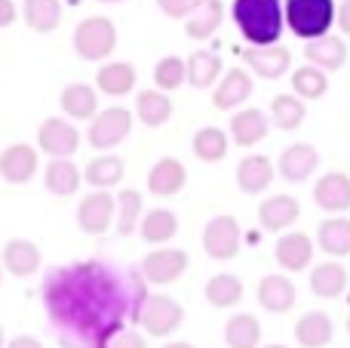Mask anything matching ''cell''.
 <instances>
[{
    "label": "cell",
    "mask_w": 350,
    "mask_h": 348,
    "mask_svg": "<svg viewBox=\"0 0 350 348\" xmlns=\"http://www.w3.org/2000/svg\"><path fill=\"white\" fill-rule=\"evenodd\" d=\"M123 176H126V164L117 154L92 158L83 170V182H90L92 188H114V185H120Z\"/></svg>",
    "instance_id": "36"
},
{
    "label": "cell",
    "mask_w": 350,
    "mask_h": 348,
    "mask_svg": "<svg viewBox=\"0 0 350 348\" xmlns=\"http://www.w3.org/2000/svg\"><path fill=\"white\" fill-rule=\"evenodd\" d=\"M37 166H40V154L37 148L25 145V142H16V145H6L0 151V176L10 185H25L34 179Z\"/></svg>",
    "instance_id": "11"
},
{
    "label": "cell",
    "mask_w": 350,
    "mask_h": 348,
    "mask_svg": "<svg viewBox=\"0 0 350 348\" xmlns=\"http://www.w3.org/2000/svg\"><path fill=\"white\" fill-rule=\"evenodd\" d=\"M111 348H148V339L142 336L139 330H126V327H123V330L111 339Z\"/></svg>",
    "instance_id": "44"
},
{
    "label": "cell",
    "mask_w": 350,
    "mask_h": 348,
    "mask_svg": "<svg viewBox=\"0 0 350 348\" xmlns=\"http://www.w3.org/2000/svg\"><path fill=\"white\" fill-rule=\"evenodd\" d=\"M6 348H43V343L40 339H34V336H16Z\"/></svg>",
    "instance_id": "47"
},
{
    "label": "cell",
    "mask_w": 350,
    "mask_h": 348,
    "mask_svg": "<svg viewBox=\"0 0 350 348\" xmlns=\"http://www.w3.org/2000/svg\"><path fill=\"white\" fill-rule=\"evenodd\" d=\"M292 92L301 96L304 102H314L323 99L329 92V74L317 65H301L292 71Z\"/></svg>",
    "instance_id": "40"
},
{
    "label": "cell",
    "mask_w": 350,
    "mask_h": 348,
    "mask_svg": "<svg viewBox=\"0 0 350 348\" xmlns=\"http://www.w3.org/2000/svg\"><path fill=\"white\" fill-rule=\"evenodd\" d=\"M286 12V28L301 40H314L332 31L335 18H338V6L335 0H283Z\"/></svg>",
    "instance_id": "3"
},
{
    "label": "cell",
    "mask_w": 350,
    "mask_h": 348,
    "mask_svg": "<svg viewBox=\"0 0 350 348\" xmlns=\"http://www.w3.org/2000/svg\"><path fill=\"white\" fill-rule=\"evenodd\" d=\"M304 59H308L310 65L323 68L326 74H332V71H338V68H345L347 43L341 40V37H335V34L314 37V40H308V47H304Z\"/></svg>",
    "instance_id": "23"
},
{
    "label": "cell",
    "mask_w": 350,
    "mask_h": 348,
    "mask_svg": "<svg viewBox=\"0 0 350 348\" xmlns=\"http://www.w3.org/2000/svg\"><path fill=\"white\" fill-rule=\"evenodd\" d=\"M135 65L133 62H105L96 74V86L105 96H126V92L135 90Z\"/></svg>",
    "instance_id": "28"
},
{
    "label": "cell",
    "mask_w": 350,
    "mask_h": 348,
    "mask_svg": "<svg viewBox=\"0 0 350 348\" xmlns=\"http://www.w3.org/2000/svg\"><path fill=\"white\" fill-rule=\"evenodd\" d=\"M267 129H271V117L261 108H240L230 117V139L240 148H252L265 142Z\"/></svg>",
    "instance_id": "20"
},
{
    "label": "cell",
    "mask_w": 350,
    "mask_h": 348,
    "mask_svg": "<svg viewBox=\"0 0 350 348\" xmlns=\"http://www.w3.org/2000/svg\"><path fill=\"white\" fill-rule=\"evenodd\" d=\"M224 343L228 348H258L261 345V321L243 312L224 324Z\"/></svg>",
    "instance_id": "39"
},
{
    "label": "cell",
    "mask_w": 350,
    "mask_h": 348,
    "mask_svg": "<svg viewBox=\"0 0 350 348\" xmlns=\"http://www.w3.org/2000/svg\"><path fill=\"white\" fill-rule=\"evenodd\" d=\"M117 222V195H108L105 188H96L92 195H86L77 207V225L80 232L102 238L114 228Z\"/></svg>",
    "instance_id": "7"
},
{
    "label": "cell",
    "mask_w": 350,
    "mask_h": 348,
    "mask_svg": "<svg viewBox=\"0 0 350 348\" xmlns=\"http://www.w3.org/2000/svg\"><path fill=\"white\" fill-rule=\"evenodd\" d=\"M203 293L212 308H234L243 299V281L237 275H230V271H218V275H212L206 281Z\"/></svg>",
    "instance_id": "35"
},
{
    "label": "cell",
    "mask_w": 350,
    "mask_h": 348,
    "mask_svg": "<svg viewBox=\"0 0 350 348\" xmlns=\"http://www.w3.org/2000/svg\"><path fill=\"white\" fill-rule=\"evenodd\" d=\"M317 247H320L329 259L350 256V219L335 216V219L320 222V228H317Z\"/></svg>",
    "instance_id": "30"
},
{
    "label": "cell",
    "mask_w": 350,
    "mask_h": 348,
    "mask_svg": "<svg viewBox=\"0 0 350 348\" xmlns=\"http://www.w3.org/2000/svg\"><path fill=\"white\" fill-rule=\"evenodd\" d=\"M243 62H246L249 71L258 74V77L280 80L283 74H289L292 53L286 47H277V43H271V47H249V49H243Z\"/></svg>",
    "instance_id": "14"
},
{
    "label": "cell",
    "mask_w": 350,
    "mask_h": 348,
    "mask_svg": "<svg viewBox=\"0 0 350 348\" xmlns=\"http://www.w3.org/2000/svg\"><path fill=\"white\" fill-rule=\"evenodd\" d=\"M139 228H142V238H145L148 244H157V247L170 244L175 234H178V216L166 207H154L142 216Z\"/></svg>",
    "instance_id": "34"
},
{
    "label": "cell",
    "mask_w": 350,
    "mask_h": 348,
    "mask_svg": "<svg viewBox=\"0 0 350 348\" xmlns=\"http://www.w3.org/2000/svg\"><path fill=\"white\" fill-rule=\"evenodd\" d=\"M335 339V324L329 314L308 312L295 321V343L301 348H326Z\"/></svg>",
    "instance_id": "26"
},
{
    "label": "cell",
    "mask_w": 350,
    "mask_h": 348,
    "mask_svg": "<svg viewBox=\"0 0 350 348\" xmlns=\"http://www.w3.org/2000/svg\"><path fill=\"white\" fill-rule=\"evenodd\" d=\"M191 148H193V158L203 160V164H218V160L228 158V148H230V139L224 129L218 127H203L193 133L191 139Z\"/></svg>",
    "instance_id": "37"
},
{
    "label": "cell",
    "mask_w": 350,
    "mask_h": 348,
    "mask_svg": "<svg viewBox=\"0 0 350 348\" xmlns=\"http://www.w3.org/2000/svg\"><path fill=\"white\" fill-rule=\"evenodd\" d=\"M304 117H308V105L295 92H280V96L271 99V123L283 133L298 129L304 123Z\"/></svg>",
    "instance_id": "31"
},
{
    "label": "cell",
    "mask_w": 350,
    "mask_h": 348,
    "mask_svg": "<svg viewBox=\"0 0 350 348\" xmlns=\"http://www.w3.org/2000/svg\"><path fill=\"white\" fill-rule=\"evenodd\" d=\"M59 105L71 121H92L98 114V92L90 84H71L62 90Z\"/></svg>",
    "instance_id": "27"
},
{
    "label": "cell",
    "mask_w": 350,
    "mask_h": 348,
    "mask_svg": "<svg viewBox=\"0 0 350 348\" xmlns=\"http://www.w3.org/2000/svg\"><path fill=\"white\" fill-rule=\"evenodd\" d=\"M255 296H258V306L265 308V312L271 314H286L295 308V284L289 281L286 275H265L258 281V290H255Z\"/></svg>",
    "instance_id": "17"
},
{
    "label": "cell",
    "mask_w": 350,
    "mask_h": 348,
    "mask_svg": "<svg viewBox=\"0 0 350 348\" xmlns=\"http://www.w3.org/2000/svg\"><path fill=\"white\" fill-rule=\"evenodd\" d=\"M37 148L49 158H74L80 148V129L65 117H46L37 127Z\"/></svg>",
    "instance_id": "10"
},
{
    "label": "cell",
    "mask_w": 350,
    "mask_h": 348,
    "mask_svg": "<svg viewBox=\"0 0 350 348\" xmlns=\"http://www.w3.org/2000/svg\"><path fill=\"white\" fill-rule=\"evenodd\" d=\"M265 348H289V345H280V343H273V345H265Z\"/></svg>",
    "instance_id": "50"
},
{
    "label": "cell",
    "mask_w": 350,
    "mask_h": 348,
    "mask_svg": "<svg viewBox=\"0 0 350 348\" xmlns=\"http://www.w3.org/2000/svg\"><path fill=\"white\" fill-rule=\"evenodd\" d=\"M335 25L341 28V34L350 37V0H345V3L338 6V18H335Z\"/></svg>",
    "instance_id": "46"
},
{
    "label": "cell",
    "mask_w": 350,
    "mask_h": 348,
    "mask_svg": "<svg viewBox=\"0 0 350 348\" xmlns=\"http://www.w3.org/2000/svg\"><path fill=\"white\" fill-rule=\"evenodd\" d=\"M314 238L304 232H283L277 240V247H273V256H277V265L283 271H304L310 262H314Z\"/></svg>",
    "instance_id": "12"
},
{
    "label": "cell",
    "mask_w": 350,
    "mask_h": 348,
    "mask_svg": "<svg viewBox=\"0 0 350 348\" xmlns=\"http://www.w3.org/2000/svg\"><path fill=\"white\" fill-rule=\"evenodd\" d=\"M145 290L133 277V287L120 271L105 265L102 259L59 265L43 281V306L62 333L65 343L83 348H111V339L123 330L126 314L139 324Z\"/></svg>",
    "instance_id": "1"
},
{
    "label": "cell",
    "mask_w": 350,
    "mask_h": 348,
    "mask_svg": "<svg viewBox=\"0 0 350 348\" xmlns=\"http://www.w3.org/2000/svg\"><path fill=\"white\" fill-rule=\"evenodd\" d=\"M221 68L224 65L215 53H209V49H193V53L187 55V84H191L193 90H209V86L218 84Z\"/></svg>",
    "instance_id": "33"
},
{
    "label": "cell",
    "mask_w": 350,
    "mask_h": 348,
    "mask_svg": "<svg viewBox=\"0 0 350 348\" xmlns=\"http://www.w3.org/2000/svg\"><path fill=\"white\" fill-rule=\"evenodd\" d=\"M135 114H139V121L145 127L157 129L163 123H170V117L175 114V105L163 90H142L135 96Z\"/></svg>",
    "instance_id": "29"
},
{
    "label": "cell",
    "mask_w": 350,
    "mask_h": 348,
    "mask_svg": "<svg viewBox=\"0 0 350 348\" xmlns=\"http://www.w3.org/2000/svg\"><path fill=\"white\" fill-rule=\"evenodd\" d=\"M243 244V232H240V222L234 216H212L203 228V250L209 259L215 262H228L240 253Z\"/></svg>",
    "instance_id": "8"
},
{
    "label": "cell",
    "mask_w": 350,
    "mask_h": 348,
    "mask_svg": "<svg viewBox=\"0 0 350 348\" xmlns=\"http://www.w3.org/2000/svg\"><path fill=\"white\" fill-rule=\"evenodd\" d=\"M0 262H3V271H10L12 277H31L40 271V247L34 244V240H10V244L3 247V256H0Z\"/></svg>",
    "instance_id": "21"
},
{
    "label": "cell",
    "mask_w": 350,
    "mask_h": 348,
    "mask_svg": "<svg viewBox=\"0 0 350 348\" xmlns=\"http://www.w3.org/2000/svg\"><path fill=\"white\" fill-rule=\"evenodd\" d=\"M139 324L145 327V333L148 336H154V339L172 336V333L185 324V308H181V302H175L172 296L154 293V296H148V299L142 302Z\"/></svg>",
    "instance_id": "5"
},
{
    "label": "cell",
    "mask_w": 350,
    "mask_h": 348,
    "mask_svg": "<svg viewBox=\"0 0 350 348\" xmlns=\"http://www.w3.org/2000/svg\"><path fill=\"white\" fill-rule=\"evenodd\" d=\"M224 22V3L221 0H197L193 12L185 18V34L191 40H209Z\"/></svg>",
    "instance_id": "24"
},
{
    "label": "cell",
    "mask_w": 350,
    "mask_h": 348,
    "mask_svg": "<svg viewBox=\"0 0 350 348\" xmlns=\"http://www.w3.org/2000/svg\"><path fill=\"white\" fill-rule=\"evenodd\" d=\"M317 166H320V151L314 145H308V142H295V145H289L280 154L277 170L286 182L298 185V182H308L317 173Z\"/></svg>",
    "instance_id": "15"
},
{
    "label": "cell",
    "mask_w": 350,
    "mask_h": 348,
    "mask_svg": "<svg viewBox=\"0 0 350 348\" xmlns=\"http://www.w3.org/2000/svg\"><path fill=\"white\" fill-rule=\"evenodd\" d=\"M252 96V77L243 68H230V71L221 74L215 92H212V105L218 111H237L246 99Z\"/></svg>",
    "instance_id": "19"
},
{
    "label": "cell",
    "mask_w": 350,
    "mask_h": 348,
    "mask_svg": "<svg viewBox=\"0 0 350 348\" xmlns=\"http://www.w3.org/2000/svg\"><path fill=\"white\" fill-rule=\"evenodd\" d=\"M298 216H301V203L292 195H271L258 203V225L265 232H273V234L289 232L298 222Z\"/></svg>",
    "instance_id": "13"
},
{
    "label": "cell",
    "mask_w": 350,
    "mask_h": 348,
    "mask_svg": "<svg viewBox=\"0 0 350 348\" xmlns=\"http://www.w3.org/2000/svg\"><path fill=\"white\" fill-rule=\"evenodd\" d=\"M0 348H6V336H3V327H0Z\"/></svg>",
    "instance_id": "49"
},
{
    "label": "cell",
    "mask_w": 350,
    "mask_h": 348,
    "mask_svg": "<svg viewBox=\"0 0 350 348\" xmlns=\"http://www.w3.org/2000/svg\"><path fill=\"white\" fill-rule=\"evenodd\" d=\"M230 18L237 31L246 37L252 47H271L280 43V34L286 28L283 0H234L230 3Z\"/></svg>",
    "instance_id": "2"
},
{
    "label": "cell",
    "mask_w": 350,
    "mask_h": 348,
    "mask_svg": "<svg viewBox=\"0 0 350 348\" xmlns=\"http://www.w3.org/2000/svg\"><path fill=\"white\" fill-rule=\"evenodd\" d=\"M157 6L170 18H187L193 12V6H197V0H157Z\"/></svg>",
    "instance_id": "43"
},
{
    "label": "cell",
    "mask_w": 350,
    "mask_h": 348,
    "mask_svg": "<svg viewBox=\"0 0 350 348\" xmlns=\"http://www.w3.org/2000/svg\"><path fill=\"white\" fill-rule=\"evenodd\" d=\"M191 265V256L185 250H175V247H157L142 259V277L154 287H166L175 284Z\"/></svg>",
    "instance_id": "9"
},
{
    "label": "cell",
    "mask_w": 350,
    "mask_h": 348,
    "mask_svg": "<svg viewBox=\"0 0 350 348\" xmlns=\"http://www.w3.org/2000/svg\"><path fill=\"white\" fill-rule=\"evenodd\" d=\"M347 333H350V314H347Z\"/></svg>",
    "instance_id": "53"
},
{
    "label": "cell",
    "mask_w": 350,
    "mask_h": 348,
    "mask_svg": "<svg viewBox=\"0 0 350 348\" xmlns=\"http://www.w3.org/2000/svg\"><path fill=\"white\" fill-rule=\"evenodd\" d=\"M273 176H277V166H273V160L267 154H246L237 164V185H240L243 195H261V191H267Z\"/></svg>",
    "instance_id": "18"
},
{
    "label": "cell",
    "mask_w": 350,
    "mask_h": 348,
    "mask_svg": "<svg viewBox=\"0 0 350 348\" xmlns=\"http://www.w3.org/2000/svg\"><path fill=\"white\" fill-rule=\"evenodd\" d=\"M16 18H18L16 0H0V28H10Z\"/></svg>",
    "instance_id": "45"
},
{
    "label": "cell",
    "mask_w": 350,
    "mask_h": 348,
    "mask_svg": "<svg viewBox=\"0 0 350 348\" xmlns=\"http://www.w3.org/2000/svg\"><path fill=\"white\" fill-rule=\"evenodd\" d=\"M314 203L326 213H347L350 210V176L347 173H323L314 182Z\"/></svg>",
    "instance_id": "16"
},
{
    "label": "cell",
    "mask_w": 350,
    "mask_h": 348,
    "mask_svg": "<svg viewBox=\"0 0 350 348\" xmlns=\"http://www.w3.org/2000/svg\"><path fill=\"white\" fill-rule=\"evenodd\" d=\"M74 49L83 62H105L117 49V25L108 16H86L74 28Z\"/></svg>",
    "instance_id": "4"
},
{
    "label": "cell",
    "mask_w": 350,
    "mask_h": 348,
    "mask_svg": "<svg viewBox=\"0 0 350 348\" xmlns=\"http://www.w3.org/2000/svg\"><path fill=\"white\" fill-rule=\"evenodd\" d=\"M142 207H145V201H142V195L135 188H123L120 195H117V234L120 238H129V234L139 228L142 222Z\"/></svg>",
    "instance_id": "41"
},
{
    "label": "cell",
    "mask_w": 350,
    "mask_h": 348,
    "mask_svg": "<svg viewBox=\"0 0 350 348\" xmlns=\"http://www.w3.org/2000/svg\"><path fill=\"white\" fill-rule=\"evenodd\" d=\"M163 348H197V345H191V343H166Z\"/></svg>",
    "instance_id": "48"
},
{
    "label": "cell",
    "mask_w": 350,
    "mask_h": 348,
    "mask_svg": "<svg viewBox=\"0 0 350 348\" xmlns=\"http://www.w3.org/2000/svg\"><path fill=\"white\" fill-rule=\"evenodd\" d=\"M187 185V170L178 158H160L148 173V191L157 197H172Z\"/></svg>",
    "instance_id": "22"
},
{
    "label": "cell",
    "mask_w": 350,
    "mask_h": 348,
    "mask_svg": "<svg viewBox=\"0 0 350 348\" xmlns=\"http://www.w3.org/2000/svg\"><path fill=\"white\" fill-rule=\"evenodd\" d=\"M154 84L163 92H175L181 84H187V59H181V55H163L154 65Z\"/></svg>",
    "instance_id": "42"
},
{
    "label": "cell",
    "mask_w": 350,
    "mask_h": 348,
    "mask_svg": "<svg viewBox=\"0 0 350 348\" xmlns=\"http://www.w3.org/2000/svg\"><path fill=\"white\" fill-rule=\"evenodd\" d=\"M129 129H133V111L123 108V105H111V108L98 111L92 117L90 129H86V142L98 151H108V148L120 145L126 139Z\"/></svg>",
    "instance_id": "6"
},
{
    "label": "cell",
    "mask_w": 350,
    "mask_h": 348,
    "mask_svg": "<svg viewBox=\"0 0 350 348\" xmlns=\"http://www.w3.org/2000/svg\"><path fill=\"white\" fill-rule=\"evenodd\" d=\"M0 277H3V262H0Z\"/></svg>",
    "instance_id": "52"
},
{
    "label": "cell",
    "mask_w": 350,
    "mask_h": 348,
    "mask_svg": "<svg viewBox=\"0 0 350 348\" xmlns=\"http://www.w3.org/2000/svg\"><path fill=\"white\" fill-rule=\"evenodd\" d=\"M310 293L317 299H338L347 290V269L335 259H326L323 265H314L310 269Z\"/></svg>",
    "instance_id": "25"
},
{
    "label": "cell",
    "mask_w": 350,
    "mask_h": 348,
    "mask_svg": "<svg viewBox=\"0 0 350 348\" xmlns=\"http://www.w3.org/2000/svg\"><path fill=\"white\" fill-rule=\"evenodd\" d=\"M25 25L37 34H49L62 22V0H25L22 6Z\"/></svg>",
    "instance_id": "38"
},
{
    "label": "cell",
    "mask_w": 350,
    "mask_h": 348,
    "mask_svg": "<svg viewBox=\"0 0 350 348\" xmlns=\"http://www.w3.org/2000/svg\"><path fill=\"white\" fill-rule=\"evenodd\" d=\"M98 3H123V0H98Z\"/></svg>",
    "instance_id": "51"
},
{
    "label": "cell",
    "mask_w": 350,
    "mask_h": 348,
    "mask_svg": "<svg viewBox=\"0 0 350 348\" xmlns=\"http://www.w3.org/2000/svg\"><path fill=\"white\" fill-rule=\"evenodd\" d=\"M80 182H83V173L71 164V158H53L46 164L43 185H46V191H53V195H59V197L74 195V191L80 188Z\"/></svg>",
    "instance_id": "32"
}]
</instances>
